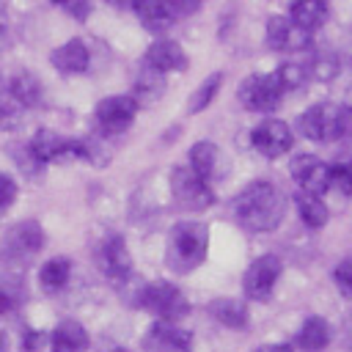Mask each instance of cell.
Segmentation results:
<instances>
[{"instance_id":"17","label":"cell","mask_w":352,"mask_h":352,"mask_svg":"<svg viewBox=\"0 0 352 352\" xmlns=\"http://www.w3.org/2000/svg\"><path fill=\"white\" fill-rule=\"evenodd\" d=\"M165 94V74L157 72L154 66L143 63V69L135 74V85H132V96L138 104H154L160 102Z\"/></svg>"},{"instance_id":"34","label":"cell","mask_w":352,"mask_h":352,"mask_svg":"<svg viewBox=\"0 0 352 352\" xmlns=\"http://www.w3.org/2000/svg\"><path fill=\"white\" fill-rule=\"evenodd\" d=\"M52 6H58L60 11H66L69 16H74V19H88L91 16V0H50Z\"/></svg>"},{"instance_id":"26","label":"cell","mask_w":352,"mask_h":352,"mask_svg":"<svg viewBox=\"0 0 352 352\" xmlns=\"http://www.w3.org/2000/svg\"><path fill=\"white\" fill-rule=\"evenodd\" d=\"M69 278H72V261L63 258V256L50 258V261L38 270V283H41V289H47V292H60V289L69 283Z\"/></svg>"},{"instance_id":"36","label":"cell","mask_w":352,"mask_h":352,"mask_svg":"<svg viewBox=\"0 0 352 352\" xmlns=\"http://www.w3.org/2000/svg\"><path fill=\"white\" fill-rule=\"evenodd\" d=\"M165 3L170 8L173 19H184V16H190V14H195L201 8V0H165Z\"/></svg>"},{"instance_id":"6","label":"cell","mask_w":352,"mask_h":352,"mask_svg":"<svg viewBox=\"0 0 352 352\" xmlns=\"http://www.w3.org/2000/svg\"><path fill=\"white\" fill-rule=\"evenodd\" d=\"M170 192L182 209L201 212L214 204V192L206 179H201L190 165L187 168H173L170 170Z\"/></svg>"},{"instance_id":"2","label":"cell","mask_w":352,"mask_h":352,"mask_svg":"<svg viewBox=\"0 0 352 352\" xmlns=\"http://www.w3.org/2000/svg\"><path fill=\"white\" fill-rule=\"evenodd\" d=\"M206 248H209V228L204 223H190V220L176 223L165 242V264L173 272L187 275L206 258Z\"/></svg>"},{"instance_id":"16","label":"cell","mask_w":352,"mask_h":352,"mask_svg":"<svg viewBox=\"0 0 352 352\" xmlns=\"http://www.w3.org/2000/svg\"><path fill=\"white\" fill-rule=\"evenodd\" d=\"M88 63H91V52L80 38H72L52 52V66L63 74H80L88 69Z\"/></svg>"},{"instance_id":"25","label":"cell","mask_w":352,"mask_h":352,"mask_svg":"<svg viewBox=\"0 0 352 352\" xmlns=\"http://www.w3.org/2000/svg\"><path fill=\"white\" fill-rule=\"evenodd\" d=\"M8 94L22 104V107H36L41 102V82L30 72H16L8 82Z\"/></svg>"},{"instance_id":"21","label":"cell","mask_w":352,"mask_h":352,"mask_svg":"<svg viewBox=\"0 0 352 352\" xmlns=\"http://www.w3.org/2000/svg\"><path fill=\"white\" fill-rule=\"evenodd\" d=\"M294 204H297V214H300L302 226H308V228H324L327 226L330 209L322 201V195H314V192H302L300 190L294 195Z\"/></svg>"},{"instance_id":"41","label":"cell","mask_w":352,"mask_h":352,"mask_svg":"<svg viewBox=\"0 0 352 352\" xmlns=\"http://www.w3.org/2000/svg\"><path fill=\"white\" fill-rule=\"evenodd\" d=\"M3 28H6V22H3V16H0V33H3Z\"/></svg>"},{"instance_id":"20","label":"cell","mask_w":352,"mask_h":352,"mask_svg":"<svg viewBox=\"0 0 352 352\" xmlns=\"http://www.w3.org/2000/svg\"><path fill=\"white\" fill-rule=\"evenodd\" d=\"M333 338V330L327 324V319L322 316H308L297 333V346L302 352H322Z\"/></svg>"},{"instance_id":"29","label":"cell","mask_w":352,"mask_h":352,"mask_svg":"<svg viewBox=\"0 0 352 352\" xmlns=\"http://www.w3.org/2000/svg\"><path fill=\"white\" fill-rule=\"evenodd\" d=\"M330 187L338 190L341 195L352 198V157L338 160L336 165H330Z\"/></svg>"},{"instance_id":"42","label":"cell","mask_w":352,"mask_h":352,"mask_svg":"<svg viewBox=\"0 0 352 352\" xmlns=\"http://www.w3.org/2000/svg\"><path fill=\"white\" fill-rule=\"evenodd\" d=\"M110 352H126V349H110Z\"/></svg>"},{"instance_id":"33","label":"cell","mask_w":352,"mask_h":352,"mask_svg":"<svg viewBox=\"0 0 352 352\" xmlns=\"http://www.w3.org/2000/svg\"><path fill=\"white\" fill-rule=\"evenodd\" d=\"M14 160H16L19 170H22V173H28V176H36V173L44 168V162L36 157V151H33L30 146H22V148L16 146V148H14Z\"/></svg>"},{"instance_id":"23","label":"cell","mask_w":352,"mask_h":352,"mask_svg":"<svg viewBox=\"0 0 352 352\" xmlns=\"http://www.w3.org/2000/svg\"><path fill=\"white\" fill-rule=\"evenodd\" d=\"M132 8L138 14V19L148 30H165L173 22V14H170V8H168L165 0H135Z\"/></svg>"},{"instance_id":"1","label":"cell","mask_w":352,"mask_h":352,"mask_svg":"<svg viewBox=\"0 0 352 352\" xmlns=\"http://www.w3.org/2000/svg\"><path fill=\"white\" fill-rule=\"evenodd\" d=\"M234 214L242 228L248 231H272L280 226L286 214V195L272 182H250L236 198H234Z\"/></svg>"},{"instance_id":"7","label":"cell","mask_w":352,"mask_h":352,"mask_svg":"<svg viewBox=\"0 0 352 352\" xmlns=\"http://www.w3.org/2000/svg\"><path fill=\"white\" fill-rule=\"evenodd\" d=\"M283 94L286 91L280 88L275 72H270V74H250L239 85V102L248 110H253V113H275L280 107Z\"/></svg>"},{"instance_id":"8","label":"cell","mask_w":352,"mask_h":352,"mask_svg":"<svg viewBox=\"0 0 352 352\" xmlns=\"http://www.w3.org/2000/svg\"><path fill=\"white\" fill-rule=\"evenodd\" d=\"M250 143L253 148L267 157V160H278L283 157L286 151H292L294 146V135H292V126L280 118H264L253 132H250Z\"/></svg>"},{"instance_id":"35","label":"cell","mask_w":352,"mask_h":352,"mask_svg":"<svg viewBox=\"0 0 352 352\" xmlns=\"http://www.w3.org/2000/svg\"><path fill=\"white\" fill-rule=\"evenodd\" d=\"M14 198H16V182L11 176L0 173V214H6L11 209Z\"/></svg>"},{"instance_id":"19","label":"cell","mask_w":352,"mask_h":352,"mask_svg":"<svg viewBox=\"0 0 352 352\" xmlns=\"http://www.w3.org/2000/svg\"><path fill=\"white\" fill-rule=\"evenodd\" d=\"M50 346H52V352H85V346H88L85 327L80 322H74V319L60 322L50 333Z\"/></svg>"},{"instance_id":"18","label":"cell","mask_w":352,"mask_h":352,"mask_svg":"<svg viewBox=\"0 0 352 352\" xmlns=\"http://www.w3.org/2000/svg\"><path fill=\"white\" fill-rule=\"evenodd\" d=\"M327 0H292L289 6V19L308 33L319 30L327 22Z\"/></svg>"},{"instance_id":"31","label":"cell","mask_w":352,"mask_h":352,"mask_svg":"<svg viewBox=\"0 0 352 352\" xmlns=\"http://www.w3.org/2000/svg\"><path fill=\"white\" fill-rule=\"evenodd\" d=\"M333 283H336V289L341 292V297L352 300V256H349V258H341V261L333 267Z\"/></svg>"},{"instance_id":"40","label":"cell","mask_w":352,"mask_h":352,"mask_svg":"<svg viewBox=\"0 0 352 352\" xmlns=\"http://www.w3.org/2000/svg\"><path fill=\"white\" fill-rule=\"evenodd\" d=\"M113 3H118V6H129V8H132V3H135V0H113Z\"/></svg>"},{"instance_id":"30","label":"cell","mask_w":352,"mask_h":352,"mask_svg":"<svg viewBox=\"0 0 352 352\" xmlns=\"http://www.w3.org/2000/svg\"><path fill=\"white\" fill-rule=\"evenodd\" d=\"M22 104L6 91L0 94V129H16L22 126Z\"/></svg>"},{"instance_id":"5","label":"cell","mask_w":352,"mask_h":352,"mask_svg":"<svg viewBox=\"0 0 352 352\" xmlns=\"http://www.w3.org/2000/svg\"><path fill=\"white\" fill-rule=\"evenodd\" d=\"M138 305H143L146 311H151L162 322H176L190 311V302L182 294V289H176L168 280H157V283L143 286L138 294Z\"/></svg>"},{"instance_id":"38","label":"cell","mask_w":352,"mask_h":352,"mask_svg":"<svg viewBox=\"0 0 352 352\" xmlns=\"http://www.w3.org/2000/svg\"><path fill=\"white\" fill-rule=\"evenodd\" d=\"M344 341H346V346L352 349V316H349L346 324H344Z\"/></svg>"},{"instance_id":"28","label":"cell","mask_w":352,"mask_h":352,"mask_svg":"<svg viewBox=\"0 0 352 352\" xmlns=\"http://www.w3.org/2000/svg\"><path fill=\"white\" fill-rule=\"evenodd\" d=\"M275 77H278V82H280L283 91H297V88H302L308 82L311 72L302 63H280L275 69Z\"/></svg>"},{"instance_id":"22","label":"cell","mask_w":352,"mask_h":352,"mask_svg":"<svg viewBox=\"0 0 352 352\" xmlns=\"http://www.w3.org/2000/svg\"><path fill=\"white\" fill-rule=\"evenodd\" d=\"M220 160H223L220 148H217L214 143H209V140H201V143H195V146L190 148V168H192L201 179H206V182L217 176Z\"/></svg>"},{"instance_id":"3","label":"cell","mask_w":352,"mask_h":352,"mask_svg":"<svg viewBox=\"0 0 352 352\" xmlns=\"http://www.w3.org/2000/svg\"><path fill=\"white\" fill-rule=\"evenodd\" d=\"M349 124H352L349 107L336 104V102H319L300 116V132H302V138H308L314 143L341 140L349 132Z\"/></svg>"},{"instance_id":"32","label":"cell","mask_w":352,"mask_h":352,"mask_svg":"<svg viewBox=\"0 0 352 352\" xmlns=\"http://www.w3.org/2000/svg\"><path fill=\"white\" fill-rule=\"evenodd\" d=\"M22 302V294H19V286L16 283H8V280H0V316H8L19 308Z\"/></svg>"},{"instance_id":"15","label":"cell","mask_w":352,"mask_h":352,"mask_svg":"<svg viewBox=\"0 0 352 352\" xmlns=\"http://www.w3.org/2000/svg\"><path fill=\"white\" fill-rule=\"evenodd\" d=\"M146 63L154 66L157 72L168 74V72H184L187 69V55L182 50V44L170 41V38H160L146 50Z\"/></svg>"},{"instance_id":"27","label":"cell","mask_w":352,"mask_h":352,"mask_svg":"<svg viewBox=\"0 0 352 352\" xmlns=\"http://www.w3.org/2000/svg\"><path fill=\"white\" fill-rule=\"evenodd\" d=\"M220 85H223V74L220 72H214V74H209L198 88H195V94L190 96V113H198V110H204V107H209V102L220 94Z\"/></svg>"},{"instance_id":"9","label":"cell","mask_w":352,"mask_h":352,"mask_svg":"<svg viewBox=\"0 0 352 352\" xmlns=\"http://www.w3.org/2000/svg\"><path fill=\"white\" fill-rule=\"evenodd\" d=\"M280 270H283V264H280V258L272 256V253L258 256L256 261H250V267L245 270V278H242V292H245V297L258 300V302L267 300V297L272 294L278 278H280Z\"/></svg>"},{"instance_id":"24","label":"cell","mask_w":352,"mask_h":352,"mask_svg":"<svg viewBox=\"0 0 352 352\" xmlns=\"http://www.w3.org/2000/svg\"><path fill=\"white\" fill-rule=\"evenodd\" d=\"M209 314H212L220 324H226V327H231V330L248 327V308H245L242 300H231V297L214 300V302L209 305Z\"/></svg>"},{"instance_id":"12","label":"cell","mask_w":352,"mask_h":352,"mask_svg":"<svg viewBox=\"0 0 352 352\" xmlns=\"http://www.w3.org/2000/svg\"><path fill=\"white\" fill-rule=\"evenodd\" d=\"M267 44L275 52H302L311 47V33L294 25L289 16L267 19Z\"/></svg>"},{"instance_id":"39","label":"cell","mask_w":352,"mask_h":352,"mask_svg":"<svg viewBox=\"0 0 352 352\" xmlns=\"http://www.w3.org/2000/svg\"><path fill=\"white\" fill-rule=\"evenodd\" d=\"M0 352H8V338L0 333Z\"/></svg>"},{"instance_id":"4","label":"cell","mask_w":352,"mask_h":352,"mask_svg":"<svg viewBox=\"0 0 352 352\" xmlns=\"http://www.w3.org/2000/svg\"><path fill=\"white\" fill-rule=\"evenodd\" d=\"M41 245H44V231L36 220L16 223L6 231V236L0 242V261L11 272H25L30 267V261L38 256Z\"/></svg>"},{"instance_id":"14","label":"cell","mask_w":352,"mask_h":352,"mask_svg":"<svg viewBox=\"0 0 352 352\" xmlns=\"http://www.w3.org/2000/svg\"><path fill=\"white\" fill-rule=\"evenodd\" d=\"M99 264H102L104 275L113 278V280L129 278V272H132V256H129V250H126V245H124L121 236L104 239V245L99 248Z\"/></svg>"},{"instance_id":"11","label":"cell","mask_w":352,"mask_h":352,"mask_svg":"<svg viewBox=\"0 0 352 352\" xmlns=\"http://www.w3.org/2000/svg\"><path fill=\"white\" fill-rule=\"evenodd\" d=\"M292 179L300 184L302 192H314V195H324L330 190V165L322 162L314 154H297L289 165Z\"/></svg>"},{"instance_id":"10","label":"cell","mask_w":352,"mask_h":352,"mask_svg":"<svg viewBox=\"0 0 352 352\" xmlns=\"http://www.w3.org/2000/svg\"><path fill=\"white\" fill-rule=\"evenodd\" d=\"M138 102L132 94H121V96H110V99H102L96 104V124L104 135H118V132H126L135 121V113H138Z\"/></svg>"},{"instance_id":"13","label":"cell","mask_w":352,"mask_h":352,"mask_svg":"<svg viewBox=\"0 0 352 352\" xmlns=\"http://www.w3.org/2000/svg\"><path fill=\"white\" fill-rule=\"evenodd\" d=\"M143 349L146 352H192V336L182 327H176V322H154L143 338Z\"/></svg>"},{"instance_id":"37","label":"cell","mask_w":352,"mask_h":352,"mask_svg":"<svg viewBox=\"0 0 352 352\" xmlns=\"http://www.w3.org/2000/svg\"><path fill=\"white\" fill-rule=\"evenodd\" d=\"M253 352H294V346L292 344H264V346H258Z\"/></svg>"}]
</instances>
